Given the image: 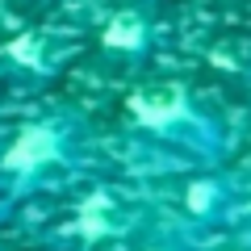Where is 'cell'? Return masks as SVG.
Listing matches in <instances>:
<instances>
[{"label":"cell","instance_id":"obj_1","mask_svg":"<svg viewBox=\"0 0 251 251\" xmlns=\"http://www.w3.org/2000/svg\"><path fill=\"white\" fill-rule=\"evenodd\" d=\"M54 155H59V134L50 126H25L9 143V151H4V168L9 172H38Z\"/></svg>","mask_w":251,"mask_h":251},{"label":"cell","instance_id":"obj_2","mask_svg":"<svg viewBox=\"0 0 251 251\" xmlns=\"http://www.w3.org/2000/svg\"><path fill=\"white\" fill-rule=\"evenodd\" d=\"M134 113L143 117L147 126H163V122H172V117L180 113V97L176 92H163V97H134Z\"/></svg>","mask_w":251,"mask_h":251},{"label":"cell","instance_id":"obj_3","mask_svg":"<svg viewBox=\"0 0 251 251\" xmlns=\"http://www.w3.org/2000/svg\"><path fill=\"white\" fill-rule=\"evenodd\" d=\"M143 42V21L138 17H117L113 25H105V46L113 50H134Z\"/></svg>","mask_w":251,"mask_h":251}]
</instances>
